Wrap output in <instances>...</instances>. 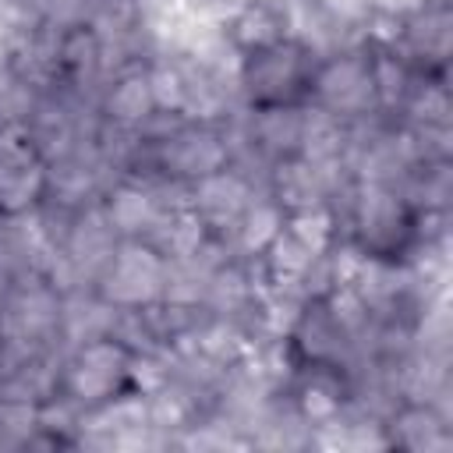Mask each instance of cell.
I'll return each instance as SVG.
<instances>
[{"instance_id":"cell-1","label":"cell","mask_w":453,"mask_h":453,"mask_svg":"<svg viewBox=\"0 0 453 453\" xmlns=\"http://www.w3.org/2000/svg\"><path fill=\"white\" fill-rule=\"evenodd\" d=\"M163 280H166V265L159 262L156 251H149L142 244H124L110 258L103 294H106V301H113L120 308H138L163 294Z\"/></svg>"},{"instance_id":"cell-2","label":"cell","mask_w":453,"mask_h":453,"mask_svg":"<svg viewBox=\"0 0 453 453\" xmlns=\"http://www.w3.org/2000/svg\"><path fill=\"white\" fill-rule=\"evenodd\" d=\"M127 372V350L120 343H88L71 368V393L81 400H103L113 393L120 375Z\"/></svg>"},{"instance_id":"cell-3","label":"cell","mask_w":453,"mask_h":453,"mask_svg":"<svg viewBox=\"0 0 453 453\" xmlns=\"http://www.w3.org/2000/svg\"><path fill=\"white\" fill-rule=\"evenodd\" d=\"M319 96L329 110L336 113H357L365 110L372 99H375V88H372V74L361 60L354 57H343V60H333L322 74H319Z\"/></svg>"},{"instance_id":"cell-4","label":"cell","mask_w":453,"mask_h":453,"mask_svg":"<svg viewBox=\"0 0 453 453\" xmlns=\"http://www.w3.org/2000/svg\"><path fill=\"white\" fill-rule=\"evenodd\" d=\"M163 142H166L163 159L180 177H209L226 163V145L209 131H177L173 138Z\"/></svg>"},{"instance_id":"cell-5","label":"cell","mask_w":453,"mask_h":453,"mask_svg":"<svg viewBox=\"0 0 453 453\" xmlns=\"http://www.w3.org/2000/svg\"><path fill=\"white\" fill-rule=\"evenodd\" d=\"M301 74V57L297 50H280L276 42L265 46L262 57H255V64L248 67V88L258 99H280Z\"/></svg>"},{"instance_id":"cell-6","label":"cell","mask_w":453,"mask_h":453,"mask_svg":"<svg viewBox=\"0 0 453 453\" xmlns=\"http://www.w3.org/2000/svg\"><path fill=\"white\" fill-rule=\"evenodd\" d=\"M248 202V188L241 177L234 173H209V177H198V188H195V209H202V216L223 223V219H234Z\"/></svg>"},{"instance_id":"cell-7","label":"cell","mask_w":453,"mask_h":453,"mask_svg":"<svg viewBox=\"0 0 453 453\" xmlns=\"http://www.w3.org/2000/svg\"><path fill=\"white\" fill-rule=\"evenodd\" d=\"M308 163L315 166H326V163H336L340 149H343V134H340V124L329 110H315L308 117H301V145Z\"/></svg>"},{"instance_id":"cell-8","label":"cell","mask_w":453,"mask_h":453,"mask_svg":"<svg viewBox=\"0 0 453 453\" xmlns=\"http://www.w3.org/2000/svg\"><path fill=\"white\" fill-rule=\"evenodd\" d=\"M357 223L368 241H389L393 230L400 226V202L386 188L368 184L361 188V198H357Z\"/></svg>"},{"instance_id":"cell-9","label":"cell","mask_w":453,"mask_h":453,"mask_svg":"<svg viewBox=\"0 0 453 453\" xmlns=\"http://www.w3.org/2000/svg\"><path fill=\"white\" fill-rule=\"evenodd\" d=\"M106 219L120 234H138V230H149L159 219V209H156V198L149 191H142V188H120L113 195V202H110Z\"/></svg>"},{"instance_id":"cell-10","label":"cell","mask_w":453,"mask_h":453,"mask_svg":"<svg viewBox=\"0 0 453 453\" xmlns=\"http://www.w3.org/2000/svg\"><path fill=\"white\" fill-rule=\"evenodd\" d=\"M276 184H280V202H287V205H294L301 212V209L319 205L322 188H326V173H322V166H315V163L304 159V163L283 166L280 177H276Z\"/></svg>"},{"instance_id":"cell-11","label":"cell","mask_w":453,"mask_h":453,"mask_svg":"<svg viewBox=\"0 0 453 453\" xmlns=\"http://www.w3.org/2000/svg\"><path fill=\"white\" fill-rule=\"evenodd\" d=\"M152 88H149V74H127L117 81L113 96H110V113L120 124H138L152 113Z\"/></svg>"},{"instance_id":"cell-12","label":"cell","mask_w":453,"mask_h":453,"mask_svg":"<svg viewBox=\"0 0 453 453\" xmlns=\"http://www.w3.org/2000/svg\"><path fill=\"white\" fill-rule=\"evenodd\" d=\"M255 134L265 149L273 152H290L301 145V117L294 110H283V106H273L258 117L255 124Z\"/></svg>"},{"instance_id":"cell-13","label":"cell","mask_w":453,"mask_h":453,"mask_svg":"<svg viewBox=\"0 0 453 453\" xmlns=\"http://www.w3.org/2000/svg\"><path fill=\"white\" fill-rule=\"evenodd\" d=\"M280 28H283V21L265 7V4H248L244 11H241V18H237V42H244V46H255V50H265V46H273L276 39H280Z\"/></svg>"},{"instance_id":"cell-14","label":"cell","mask_w":453,"mask_h":453,"mask_svg":"<svg viewBox=\"0 0 453 453\" xmlns=\"http://www.w3.org/2000/svg\"><path fill=\"white\" fill-rule=\"evenodd\" d=\"M280 230H283V216H280L276 205H269V202L251 205L244 212V219H241V244L248 251H265L276 241Z\"/></svg>"},{"instance_id":"cell-15","label":"cell","mask_w":453,"mask_h":453,"mask_svg":"<svg viewBox=\"0 0 453 453\" xmlns=\"http://www.w3.org/2000/svg\"><path fill=\"white\" fill-rule=\"evenodd\" d=\"M265 251H269V262H273L276 276H287V280H297V276L319 258V255H315L308 244H301L290 230H280L276 241H273Z\"/></svg>"},{"instance_id":"cell-16","label":"cell","mask_w":453,"mask_h":453,"mask_svg":"<svg viewBox=\"0 0 453 453\" xmlns=\"http://www.w3.org/2000/svg\"><path fill=\"white\" fill-rule=\"evenodd\" d=\"M400 432H403V446L411 449H432V446H442V418H435L432 411L425 407H414L400 418Z\"/></svg>"},{"instance_id":"cell-17","label":"cell","mask_w":453,"mask_h":453,"mask_svg":"<svg viewBox=\"0 0 453 453\" xmlns=\"http://www.w3.org/2000/svg\"><path fill=\"white\" fill-rule=\"evenodd\" d=\"M290 234H294L301 244H308L315 255H322L326 244H329V234H333V219H329V212H322L319 205L301 209V212L290 219Z\"/></svg>"},{"instance_id":"cell-18","label":"cell","mask_w":453,"mask_h":453,"mask_svg":"<svg viewBox=\"0 0 453 453\" xmlns=\"http://www.w3.org/2000/svg\"><path fill=\"white\" fill-rule=\"evenodd\" d=\"M149 88H152V103L163 110H180L184 103V71L173 64H156L149 71Z\"/></svg>"},{"instance_id":"cell-19","label":"cell","mask_w":453,"mask_h":453,"mask_svg":"<svg viewBox=\"0 0 453 453\" xmlns=\"http://www.w3.org/2000/svg\"><path fill=\"white\" fill-rule=\"evenodd\" d=\"M368 74H372V88L382 103H396L407 92V67L393 57H379Z\"/></svg>"},{"instance_id":"cell-20","label":"cell","mask_w":453,"mask_h":453,"mask_svg":"<svg viewBox=\"0 0 453 453\" xmlns=\"http://www.w3.org/2000/svg\"><path fill=\"white\" fill-rule=\"evenodd\" d=\"M184 418H188V403H184L177 393H166V389H156V393H152L149 425L170 428V425H184Z\"/></svg>"},{"instance_id":"cell-21","label":"cell","mask_w":453,"mask_h":453,"mask_svg":"<svg viewBox=\"0 0 453 453\" xmlns=\"http://www.w3.org/2000/svg\"><path fill=\"white\" fill-rule=\"evenodd\" d=\"M127 375L134 379V386H142V393H156L166 382V372L152 357H127Z\"/></svg>"},{"instance_id":"cell-22","label":"cell","mask_w":453,"mask_h":453,"mask_svg":"<svg viewBox=\"0 0 453 453\" xmlns=\"http://www.w3.org/2000/svg\"><path fill=\"white\" fill-rule=\"evenodd\" d=\"M301 411H304L308 421H333V414H336V396L326 393V389H319V386H308L304 396H301Z\"/></svg>"},{"instance_id":"cell-23","label":"cell","mask_w":453,"mask_h":453,"mask_svg":"<svg viewBox=\"0 0 453 453\" xmlns=\"http://www.w3.org/2000/svg\"><path fill=\"white\" fill-rule=\"evenodd\" d=\"M379 14H393V18H403V14H414L421 11V0H368Z\"/></svg>"}]
</instances>
